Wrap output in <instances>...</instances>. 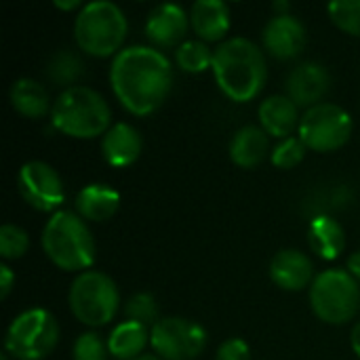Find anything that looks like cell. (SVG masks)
<instances>
[{"mask_svg": "<svg viewBox=\"0 0 360 360\" xmlns=\"http://www.w3.org/2000/svg\"><path fill=\"white\" fill-rule=\"evenodd\" d=\"M68 304L78 323L95 329L114 321L120 293L108 274L99 270H86L74 278L68 293Z\"/></svg>", "mask_w": 360, "mask_h": 360, "instance_id": "obj_6", "label": "cell"}, {"mask_svg": "<svg viewBox=\"0 0 360 360\" xmlns=\"http://www.w3.org/2000/svg\"><path fill=\"white\" fill-rule=\"evenodd\" d=\"M262 38H264L266 53H270L274 59L287 61V59H295L304 51L306 27L291 13L289 15H274L266 23Z\"/></svg>", "mask_w": 360, "mask_h": 360, "instance_id": "obj_13", "label": "cell"}, {"mask_svg": "<svg viewBox=\"0 0 360 360\" xmlns=\"http://www.w3.org/2000/svg\"><path fill=\"white\" fill-rule=\"evenodd\" d=\"M55 6H57V8H63V11H74V8H82L84 4H82L80 0H70V2H61V0H57V2H55Z\"/></svg>", "mask_w": 360, "mask_h": 360, "instance_id": "obj_35", "label": "cell"}, {"mask_svg": "<svg viewBox=\"0 0 360 360\" xmlns=\"http://www.w3.org/2000/svg\"><path fill=\"white\" fill-rule=\"evenodd\" d=\"M124 314H127V321H135L139 325H146L148 329H152L160 321L158 319V304H156L154 295H150V293H135L127 302Z\"/></svg>", "mask_w": 360, "mask_h": 360, "instance_id": "obj_26", "label": "cell"}, {"mask_svg": "<svg viewBox=\"0 0 360 360\" xmlns=\"http://www.w3.org/2000/svg\"><path fill=\"white\" fill-rule=\"evenodd\" d=\"M8 99L15 112L25 118H44L53 110L46 86L34 78H17L11 84Z\"/></svg>", "mask_w": 360, "mask_h": 360, "instance_id": "obj_22", "label": "cell"}, {"mask_svg": "<svg viewBox=\"0 0 360 360\" xmlns=\"http://www.w3.org/2000/svg\"><path fill=\"white\" fill-rule=\"evenodd\" d=\"M270 278L285 291H302L314 283V266L300 249H283L270 262Z\"/></svg>", "mask_w": 360, "mask_h": 360, "instance_id": "obj_15", "label": "cell"}, {"mask_svg": "<svg viewBox=\"0 0 360 360\" xmlns=\"http://www.w3.org/2000/svg\"><path fill=\"white\" fill-rule=\"evenodd\" d=\"M350 344H352L354 354L360 359V321L354 325V329H352V333H350Z\"/></svg>", "mask_w": 360, "mask_h": 360, "instance_id": "obj_34", "label": "cell"}, {"mask_svg": "<svg viewBox=\"0 0 360 360\" xmlns=\"http://www.w3.org/2000/svg\"><path fill=\"white\" fill-rule=\"evenodd\" d=\"M13 283H15V274L13 270L6 266V264H0V297L6 300L11 289H13Z\"/></svg>", "mask_w": 360, "mask_h": 360, "instance_id": "obj_32", "label": "cell"}, {"mask_svg": "<svg viewBox=\"0 0 360 360\" xmlns=\"http://www.w3.org/2000/svg\"><path fill=\"white\" fill-rule=\"evenodd\" d=\"M215 360H251L249 344L240 338H230L217 348Z\"/></svg>", "mask_w": 360, "mask_h": 360, "instance_id": "obj_31", "label": "cell"}, {"mask_svg": "<svg viewBox=\"0 0 360 360\" xmlns=\"http://www.w3.org/2000/svg\"><path fill=\"white\" fill-rule=\"evenodd\" d=\"M354 131L352 116L338 103L323 101L308 108L300 120L297 137L314 152H335L344 148Z\"/></svg>", "mask_w": 360, "mask_h": 360, "instance_id": "obj_9", "label": "cell"}, {"mask_svg": "<svg viewBox=\"0 0 360 360\" xmlns=\"http://www.w3.org/2000/svg\"><path fill=\"white\" fill-rule=\"evenodd\" d=\"M72 356L74 360H108L110 350L108 344L101 340V335H97L95 331H86L78 335V340L74 342Z\"/></svg>", "mask_w": 360, "mask_h": 360, "instance_id": "obj_30", "label": "cell"}, {"mask_svg": "<svg viewBox=\"0 0 360 360\" xmlns=\"http://www.w3.org/2000/svg\"><path fill=\"white\" fill-rule=\"evenodd\" d=\"M213 53L207 42L202 40H186L175 49V61L177 65L188 74H200L205 70H211L213 65Z\"/></svg>", "mask_w": 360, "mask_h": 360, "instance_id": "obj_25", "label": "cell"}, {"mask_svg": "<svg viewBox=\"0 0 360 360\" xmlns=\"http://www.w3.org/2000/svg\"><path fill=\"white\" fill-rule=\"evenodd\" d=\"M42 251L59 270L86 272L95 264V238L86 221L72 211H57L44 224Z\"/></svg>", "mask_w": 360, "mask_h": 360, "instance_id": "obj_3", "label": "cell"}, {"mask_svg": "<svg viewBox=\"0 0 360 360\" xmlns=\"http://www.w3.org/2000/svg\"><path fill=\"white\" fill-rule=\"evenodd\" d=\"M306 143L300 139V137H287V139H281L274 150H272V165L276 169H283V171H289V169H295L304 156H306Z\"/></svg>", "mask_w": 360, "mask_h": 360, "instance_id": "obj_29", "label": "cell"}, {"mask_svg": "<svg viewBox=\"0 0 360 360\" xmlns=\"http://www.w3.org/2000/svg\"><path fill=\"white\" fill-rule=\"evenodd\" d=\"M150 344V329L135 321H124L112 329L108 338L110 356L118 360H135L143 356L146 346Z\"/></svg>", "mask_w": 360, "mask_h": 360, "instance_id": "obj_23", "label": "cell"}, {"mask_svg": "<svg viewBox=\"0 0 360 360\" xmlns=\"http://www.w3.org/2000/svg\"><path fill=\"white\" fill-rule=\"evenodd\" d=\"M287 97L297 108H314L323 103L325 95L331 89V74L323 63L302 61L287 76Z\"/></svg>", "mask_w": 360, "mask_h": 360, "instance_id": "obj_12", "label": "cell"}, {"mask_svg": "<svg viewBox=\"0 0 360 360\" xmlns=\"http://www.w3.org/2000/svg\"><path fill=\"white\" fill-rule=\"evenodd\" d=\"M211 70L221 93L236 103L255 99L268 80L264 51L243 36L228 38L215 49Z\"/></svg>", "mask_w": 360, "mask_h": 360, "instance_id": "obj_2", "label": "cell"}, {"mask_svg": "<svg viewBox=\"0 0 360 360\" xmlns=\"http://www.w3.org/2000/svg\"><path fill=\"white\" fill-rule=\"evenodd\" d=\"M30 249V236L23 228L15 224H4L0 228V255L2 259H19Z\"/></svg>", "mask_w": 360, "mask_h": 360, "instance_id": "obj_28", "label": "cell"}, {"mask_svg": "<svg viewBox=\"0 0 360 360\" xmlns=\"http://www.w3.org/2000/svg\"><path fill=\"white\" fill-rule=\"evenodd\" d=\"M143 141L139 131L129 122H116L112 124L105 135L101 137V156L112 167H129L133 165L141 154Z\"/></svg>", "mask_w": 360, "mask_h": 360, "instance_id": "obj_16", "label": "cell"}, {"mask_svg": "<svg viewBox=\"0 0 360 360\" xmlns=\"http://www.w3.org/2000/svg\"><path fill=\"white\" fill-rule=\"evenodd\" d=\"M190 25L202 42L221 40L230 32V6L224 0H198L190 8Z\"/></svg>", "mask_w": 360, "mask_h": 360, "instance_id": "obj_18", "label": "cell"}, {"mask_svg": "<svg viewBox=\"0 0 360 360\" xmlns=\"http://www.w3.org/2000/svg\"><path fill=\"white\" fill-rule=\"evenodd\" d=\"M135 360H162V359H158L156 354H143V356H139V359H135Z\"/></svg>", "mask_w": 360, "mask_h": 360, "instance_id": "obj_36", "label": "cell"}, {"mask_svg": "<svg viewBox=\"0 0 360 360\" xmlns=\"http://www.w3.org/2000/svg\"><path fill=\"white\" fill-rule=\"evenodd\" d=\"M82 74H84V63H82L80 55L74 53V51H70V49L57 51V53L49 59V63H46V76H49L55 84L65 86V89L76 86L74 82H76Z\"/></svg>", "mask_w": 360, "mask_h": 360, "instance_id": "obj_24", "label": "cell"}, {"mask_svg": "<svg viewBox=\"0 0 360 360\" xmlns=\"http://www.w3.org/2000/svg\"><path fill=\"white\" fill-rule=\"evenodd\" d=\"M230 158L240 169H253L264 162L270 152V135L255 124L238 129L230 139Z\"/></svg>", "mask_w": 360, "mask_h": 360, "instance_id": "obj_19", "label": "cell"}, {"mask_svg": "<svg viewBox=\"0 0 360 360\" xmlns=\"http://www.w3.org/2000/svg\"><path fill=\"white\" fill-rule=\"evenodd\" d=\"M150 346L162 360H194L207 346V331L196 321L167 316L150 329Z\"/></svg>", "mask_w": 360, "mask_h": 360, "instance_id": "obj_10", "label": "cell"}, {"mask_svg": "<svg viewBox=\"0 0 360 360\" xmlns=\"http://www.w3.org/2000/svg\"><path fill=\"white\" fill-rule=\"evenodd\" d=\"M348 272L360 283V249L348 257Z\"/></svg>", "mask_w": 360, "mask_h": 360, "instance_id": "obj_33", "label": "cell"}, {"mask_svg": "<svg viewBox=\"0 0 360 360\" xmlns=\"http://www.w3.org/2000/svg\"><path fill=\"white\" fill-rule=\"evenodd\" d=\"M57 342V319L44 308H30L8 325L4 352L15 360H44L55 350Z\"/></svg>", "mask_w": 360, "mask_h": 360, "instance_id": "obj_8", "label": "cell"}, {"mask_svg": "<svg viewBox=\"0 0 360 360\" xmlns=\"http://www.w3.org/2000/svg\"><path fill=\"white\" fill-rule=\"evenodd\" d=\"M120 207V194L108 184H89L76 194V213L84 221H108Z\"/></svg>", "mask_w": 360, "mask_h": 360, "instance_id": "obj_20", "label": "cell"}, {"mask_svg": "<svg viewBox=\"0 0 360 360\" xmlns=\"http://www.w3.org/2000/svg\"><path fill=\"white\" fill-rule=\"evenodd\" d=\"M17 190L30 207L42 213H57V209L65 200L61 175L44 160H27L19 169Z\"/></svg>", "mask_w": 360, "mask_h": 360, "instance_id": "obj_11", "label": "cell"}, {"mask_svg": "<svg viewBox=\"0 0 360 360\" xmlns=\"http://www.w3.org/2000/svg\"><path fill=\"white\" fill-rule=\"evenodd\" d=\"M110 84L124 110L135 116H148L154 114L169 97L173 68L162 51L146 44H133L114 57Z\"/></svg>", "mask_w": 360, "mask_h": 360, "instance_id": "obj_1", "label": "cell"}, {"mask_svg": "<svg viewBox=\"0 0 360 360\" xmlns=\"http://www.w3.org/2000/svg\"><path fill=\"white\" fill-rule=\"evenodd\" d=\"M331 21L346 34L360 36V0H335L329 4Z\"/></svg>", "mask_w": 360, "mask_h": 360, "instance_id": "obj_27", "label": "cell"}, {"mask_svg": "<svg viewBox=\"0 0 360 360\" xmlns=\"http://www.w3.org/2000/svg\"><path fill=\"white\" fill-rule=\"evenodd\" d=\"M308 245L321 259L333 262L346 249V232L338 219L321 213L308 226Z\"/></svg>", "mask_w": 360, "mask_h": 360, "instance_id": "obj_21", "label": "cell"}, {"mask_svg": "<svg viewBox=\"0 0 360 360\" xmlns=\"http://www.w3.org/2000/svg\"><path fill=\"white\" fill-rule=\"evenodd\" d=\"M262 129L276 139L293 137V131L300 129V108L287 95H270L259 103L257 110Z\"/></svg>", "mask_w": 360, "mask_h": 360, "instance_id": "obj_17", "label": "cell"}, {"mask_svg": "<svg viewBox=\"0 0 360 360\" xmlns=\"http://www.w3.org/2000/svg\"><path fill=\"white\" fill-rule=\"evenodd\" d=\"M53 127L74 139H93L105 135L112 127V110L105 97L84 84L63 89L53 101Z\"/></svg>", "mask_w": 360, "mask_h": 360, "instance_id": "obj_4", "label": "cell"}, {"mask_svg": "<svg viewBox=\"0 0 360 360\" xmlns=\"http://www.w3.org/2000/svg\"><path fill=\"white\" fill-rule=\"evenodd\" d=\"M129 23L122 8L110 0L84 4L74 21V38L80 51L93 57H116L122 51Z\"/></svg>", "mask_w": 360, "mask_h": 360, "instance_id": "obj_5", "label": "cell"}, {"mask_svg": "<svg viewBox=\"0 0 360 360\" xmlns=\"http://www.w3.org/2000/svg\"><path fill=\"white\" fill-rule=\"evenodd\" d=\"M188 27H190V15L175 2H165L154 6L146 19V36L152 44L160 49L184 44Z\"/></svg>", "mask_w": 360, "mask_h": 360, "instance_id": "obj_14", "label": "cell"}, {"mask_svg": "<svg viewBox=\"0 0 360 360\" xmlns=\"http://www.w3.org/2000/svg\"><path fill=\"white\" fill-rule=\"evenodd\" d=\"M310 306L327 325H346L360 310L359 281L340 268H329L316 274L310 285Z\"/></svg>", "mask_w": 360, "mask_h": 360, "instance_id": "obj_7", "label": "cell"}, {"mask_svg": "<svg viewBox=\"0 0 360 360\" xmlns=\"http://www.w3.org/2000/svg\"><path fill=\"white\" fill-rule=\"evenodd\" d=\"M0 360H11V356H8L6 352H2V354H0Z\"/></svg>", "mask_w": 360, "mask_h": 360, "instance_id": "obj_37", "label": "cell"}]
</instances>
